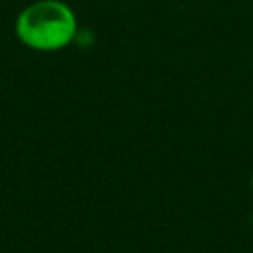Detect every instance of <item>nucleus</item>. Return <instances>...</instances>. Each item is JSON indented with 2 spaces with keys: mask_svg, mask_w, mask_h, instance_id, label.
Returning <instances> with one entry per match:
<instances>
[{
  "mask_svg": "<svg viewBox=\"0 0 253 253\" xmlns=\"http://www.w3.org/2000/svg\"><path fill=\"white\" fill-rule=\"evenodd\" d=\"M18 40L36 51H57L75 42L77 18L61 0H38L28 4L16 18Z\"/></svg>",
  "mask_w": 253,
  "mask_h": 253,
  "instance_id": "1",
  "label": "nucleus"
},
{
  "mask_svg": "<svg viewBox=\"0 0 253 253\" xmlns=\"http://www.w3.org/2000/svg\"><path fill=\"white\" fill-rule=\"evenodd\" d=\"M251 190H253V174H251Z\"/></svg>",
  "mask_w": 253,
  "mask_h": 253,
  "instance_id": "2",
  "label": "nucleus"
}]
</instances>
